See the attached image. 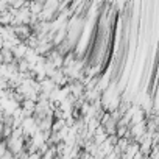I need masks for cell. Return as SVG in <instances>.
I'll return each instance as SVG.
<instances>
[{
    "label": "cell",
    "instance_id": "6da1fadb",
    "mask_svg": "<svg viewBox=\"0 0 159 159\" xmlns=\"http://www.w3.org/2000/svg\"><path fill=\"white\" fill-rule=\"evenodd\" d=\"M11 31H13V34H14L20 42H25V41L33 34L30 25H17V27H11Z\"/></svg>",
    "mask_w": 159,
    "mask_h": 159
},
{
    "label": "cell",
    "instance_id": "7a4b0ae2",
    "mask_svg": "<svg viewBox=\"0 0 159 159\" xmlns=\"http://www.w3.org/2000/svg\"><path fill=\"white\" fill-rule=\"evenodd\" d=\"M13 157H14V156H13V154H11L10 151H7V153H5V154H3L2 157H0V159H13Z\"/></svg>",
    "mask_w": 159,
    "mask_h": 159
},
{
    "label": "cell",
    "instance_id": "3957f363",
    "mask_svg": "<svg viewBox=\"0 0 159 159\" xmlns=\"http://www.w3.org/2000/svg\"><path fill=\"white\" fill-rule=\"evenodd\" d=\"M3 47H5V42H3V38H2V36H0V50H2Z\"/></svg>",
    "mask_w": 159,
    "mask_h": 159
}]
</instances>
